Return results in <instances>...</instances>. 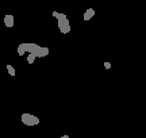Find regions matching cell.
I'll return each instance as SVG.
<instances>
[{
	"instance_id": "cell-1",
	"label": "cell",
	"mask_w": 146,
	"mask_h": 138,
	"mask_svg": "<svg viewBox=\"0 0 146 138\" xmlns=\"http://www.w3.org/2000/svg\"><path fill=\"white\" fill-rule=\"evenodd\" d=\"M25 53H31L35 56L36 58H42V57L49 56L50 50H49V48H43V46H39V45H36V43L26 42V43H21V45L18 46V54H19V56H23Z\"/></svg>"
},
{
	"instance_id": "cell-2",
	"label": "cell",
	"mask_w": 146,
	"mask_h": 138,
	"mask_svg": "<svg viewBox=\"0 0 146 138\" xmlns=\"http://www.w3.org/2000/svg\"><path fill=\"white\" fill-rule=\"evenodd\" d=\"M53 16L54 18H57V22H58V29H60V31L62 33V34H68L70 33V23H69V19L68 16L62 14V12H53Z\"/></svg>"
},
{
	"instance_id": "cell-3",
	"label": "cell",
	"mask_w": 146,
	"mask_h": 138,
	"mask_svg": "<svg viewBox=\"0 0 146 138\" xmlns=\"http://www.w3.org/2000/svg\"><path fill=\"white\" fill-rule=\"evenodd\" d=\"M22 123L25 125V126H36V125H39V118L35 117V115H31V114H22V118H21Z\"/></svg>"
},
{
	"instance_id": "cell-4",
	"label": "cell",
	"mask_w": 146,
	"mask_h": 138,
	"mask_svg": "<svg viewBox=\"0 0 146 138\" xmlns=\"http://www.w3.org/2000/svg\"><path fill=\"white\" fill-rule=\"evenodd\" d=\"M14 25H15V18L11 15V14L4 15V26L8 27V29H11V27H14Z\"/></svg>"
},
{
	"instance_id": "cell-5",
	"label": "cell",
	"mask_w": 146,
	"mask_h": 138,
	"mask_svg": "<svg viewBox=\"0 0 146 138\" xmlns=\"http://www.w3.org/2000/svg\"><path fill=\"white\" fill-rule=\"evenodd\" d=\"M95 16V10L94 8H88V10L84 12V15H83V19L84 21H91V18H94Z\"/></svg>"
},
{
	"instance_id": "cell-6",
	"label": "cell",
	"mask_w": 146,
	"mask_h": 138,
	"mask_svg": "<svg viewBox=\"0 0 146 138\" xmlns=\"http://www.w3.org/2000/svg\"><path fill=\"white\" fill-rule=\"evenodd\" d=\"M36 60V57L34 56V54H31V53H29V56H27V62L31 65V64H34V61Z\"/></svg>"
},
{
	"instance_id": "cell-7",
	"label": "cell",
	"mask_w": 146,
	"mask_h": 138,
	"mask_svg": "<svg viewBox=\"0 0 146 138\" xmlns=\"http://www.w3.org/2000/svg\"><path fill=\"white\" fill-rule=\"evenodd\" d=\"M7 72H8L11 76H15V68H14L12 65H10V64L7 65Z\"/></svg>"
},
{
	"instance_id": "cell-8",
	"label": "cell",
	"mask_w": 146,
	"mask_h": 138,
	"mask_svg": "<svg viewBox=\"0 0 146 138\" xmlns=\"http://www.w3.org/2000/svg\"><path fill=\"white\" fill-rule=\"evenodd\" d=\"M104 68H106V69H110V68H111V62L106 61V62H104Z\"/></svg>"
},
{
	"instance_id": "cell-9",
	"label": "cell",
	"mask_w": 146,
	"mask_h": 138,
	"mask_svg": "<svg viewBox=\"0 0 146 138\" xmlns=\"http://www.w3.org/2000/svg\"><path fill=\"white\" fill-rule=\"evenodd\" d=\"M61 138H70V137H69V135H62Z\"/></svg>"
}]
</instances>
